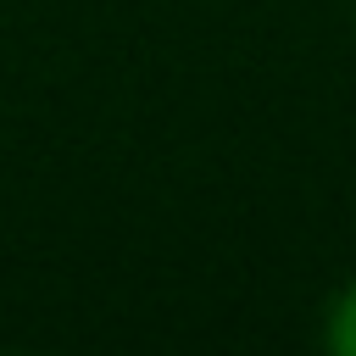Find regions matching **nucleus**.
<instances>
[{"label":"nucleus","instance_id":"nucleus-1","mask_svg":"<svg viewBox=\"0 0 356 356\" xmlns=\"http://www.w3.org/2000/svg\"><path fill=\"white\" fill-rule=\"evenodd\" d=\"M323 345L334 356H356V278L334 289V300L323 306Z\"/></svg>","mask_w":356,"mask_h":356}]
</instances>
